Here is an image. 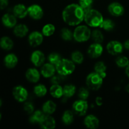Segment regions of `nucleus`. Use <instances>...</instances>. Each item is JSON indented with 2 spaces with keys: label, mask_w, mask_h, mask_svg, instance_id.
<instances>
[{
  "label": "nucleus",
  "mask_w": 129,
  "mask_h": 129,
  "mask_svg": "<svg viewBox=\"0 0 129 129\" xmlns=\"http://www.w3.org/2000/svg\"><path fill=\"white\" fill-rule=\"evenodd\" d=\"M93 0H79V5L84 10V12H87L91 10Z\"/></svg>",
  "instance_id": "33"
},
{
  "label": "nucleus",
  "mask_w": 129,
  "mask_h": 129,
  "mask_svg": "<svg viewBox=\"0 0 129 129\" xmlns=\"http://www.w3.org/2000/svg\"><path fill=\"white\" fill-rule=\"evenodd\" d=\"M13 32L16 36L18 37H23L28 32V28L25 25L20 24L15 26Z\"/></svg>",
  "instance_id": "21"
},
{
  "label": "nucleus",
  "mask_w": 129,
  "mask_h": 129,
  "mask_svg": "<svg viewBox=\"0 0 129 129\" xmlns=\"http://www.w3.org/2000/svg\"><path fill=\"white\" fill-rule=\"evenodd\" d=\"M72 60L76 64H81L84 60V57L81 52L79 51H75L71 55Z\"/></svg>",
  "instance_id": "31"
},
{
  "label": "nucleus",
  "mask_w": 129,
  "mask_h": 129,
  "mask_svg": "<svg viewBox=\"0 0 129 129\" xmlns=\"http://www.w3.org/2000/svg\"><path fill=\"white\" fill-rule=\"evenodd\" d=\"M103 78L97 73H92L87 76L86 84L92 90H98L103 84Z\"/></svg>",
  "instance_id": "5"
},
{
  "label": "nucleus",
  "mask_w": 129,
  "mask_h": 129,
  "mask_svg": "<svg viewBox=\"0 0 129 129\" xmlns=\"http://www.w3.org/2000/svg\"><path fill=\"white\" fill-rule=\"evenodd\" d=\"M31 61L37 67H40L44 64L45 61V56L44 54L40 50L34 51L31 54Z\"/></svg>",
  "instance_id": "12"
},
{
  "label": "nucleus",
  "mask_w": 129,
  "mask_h": 129,
  "mask_svg": "<svg viewBox=\"0 0 129 129\" xmlns=\"http://www.w3.org/2000/svg\"><path fill=\"white\" fill-rule=\"evenodd\" d=\"M62 120L63 123L65 125H70L74 120V115H73V112L69 110L66 111L63 114Z\"/></svg>",
  "instance_id": "28"
},
{
  "label": "nucleus",
  "mask_w": 129,
  "mask_h": 129,
  "mask_svg": "<svg viewBox=\"0 0 129 129\" xmlns=\"http://www.w3.org/2000/svg\"><path fill=\"white\" fill-rule=\"evenodd\" d=\"M4 62H5V65L8 68H15L16 66L18 63V58L15 54H8L4 59Z\"/></svg>",
  "instance_id": "20"
},
{
  "label": "nucleus",
  "mask_w": 129,
  "mask_h": 129,
  "mask_svg": "<svg viewBox=\"0 0 129 129\" xmlns=\"http://www.w3.org/2000/svg\"><path fill=\"white\" fill-rule=\"evenodd\" d=\"M43 112L47 115H50L54 113L56 110V105L52 101H47L44 104L42 107Z\"/></svg>",
  "instance_id": "22"
},
{
  "label": "nucleus",
  "mask_w": 129,
  "mask_h": 129,
  "mask_svg": "<svg viewBox=\"0 0 129 129\" xmlns=\"http://www.w3.org/2000/svg\"><path fill=\"white\" fill-rule=\"evenodd\" d=\"M103 47L99 43H95L89 46L88 50V55L92 58L99 57L103 52Z\"/></svg>",
  "instance_id": "10"
},
{
  "label": "nucleus",
  "mask_w": 129,
  "mask_h": 129,
  "mask_svg": "<svg viewBox=\"0 0 129 129\" xmlns=\"http://www.w3.org/2000/svg\"><path fill=\"white\" fill-rule=\"evenodd\" d=\"M8 5V0H1V9L3 10Z\"/></svg>",
  "instance_id": "41"
},
{
  "label": "nucleus",
  "mask_w": 129,
  "mask_h": 129,
  "mask_svg": "<svg viewBox=\"0 0 129 129\" xmlns=\"http://www.w3.org/2000/svg\"><path fill=\"white\" fill-rule=\"evenodd\" d=\"M34 93L37 96H44L47 93V88L43 84H38L34 88Z\"/></svg>",
  "instance_id": "29"
},
{
  "label": "nucleus",
  "mask_w": 129,
  "mask_h": 129,
  "mask_svg": "<svg viewBox=\"0 0 129 129\" xmlns=\"http://www.w3.org/2000/svg\"><path fill=\"white\" fill-rule=\"evenodd\" d=\"M40 127L44 129H53L55 127V121L50 116L45 115L40 123Z\"/></svg>",
  "instance_id": "16"
},
{
  "label": "nucleus",
  "mask_w": 129,
  "mask_h": 129,
  "mask_svg": "<svg viewBox=\"0 0 129 129\" xmlns=\"http://www.w3.org/2000/svg\"><path fill=\"white\" fill-rule=\"evenodd\" d=\"M2 22L5 26L8 28H13L16 25V19L15 15L11 14H5L2 18Z\"/></svg>",
  "instance_id": "17"
},
{
  "label": "nucleus",
  "mask_w": 129,
  "mask_h": 129,
  "mask_svg": "<svg viewBox=\"0 0 129 129\" xmlns=\"http://www.w3.org/2000/svg\"><path fill=\"white\" fill-rule=\"evenodd\" d=\"M107 49L109 54L115 55L123 51V45L118 41H112L108 43Z\"/></svg>",
  "instance_id": "9"
},
{
  "label": "nucleus",
  "mask_w": 129,
  "mask_h": 129,
  "mask_svg": "<svg viewBox=\"0 0 129 129\" xmlns=\"http://www.w3.org/2000/svg\"><path fill=\"white\" fill-rule=\"evenodd\" d=\"M1 48L4 50H11L13 47V42L11 39L8 37H3L1 38V42H0Z\"/></svg>",
  "instance_id": "25"
},
{
  "label": "nucleus",
  "mask_w": 129,
  "mask_h": 129,
  "mask_svg": "<svg viewBox=\"0 0 129 129\" xmlns=\"http://www.w3.org/2000/svg\"><path fill=\"white\" fill-rule=\"evenodd\" d=\"M94 70L96 73L99 74L103 78H105L106 76V70H107V67L105 65L103 62H98L94 66Z\"/></svg>",
  "instance_id": "26"
},
{
  "label": "nucleus",
  "mask_w": 129,
  "mask_h": 129,
  "mask_svg": "<svg viewBox=\"0 0 129 129\" xmlns=\"http://www.w3.org/2000/svg\"><path fill=\"white\" fill-rule=\"evenodd\" d=\"M89 94V93L88 91V90L84 88H80V89L79 91V93H78V96H79V98L81 100H86L88 98Z\"/></svg>",
  "instance_id": "38"
},
{
  "label": "nucleus",
  "mask_w": 129,
  "mask_h": 129,
  "mask_svg": "<svg viewBox=\"0 0 129 129\" xmlns=\"http://www.w3.org/2000/svg\"><path fill=\"white\" fill-rule=\"evenodd\" d=\"M13 95L16 100L19 102H23L28 97V92L26 89L21 86L14 88L13 90Z\"/></svg>",
  "instance_id": "7"
},
{
  "label": "nucleus",
  "mask_w": 129,
  "mask_h": 129,
  "mask_svg": "<svg viewBox=\"0 0 129 129\" xmlns=\"http://www.w3.org/2000/svg\"><path fill=\"white\" fill-rule=\"evenodd\" d=\"M84 21L89 26L92 27H98L102 25L103 18L99 11L91 9L85 13Z\"/></svg>",
  "instance_id": "2"
},
{
  "label": "nucleus",
  "mask_w": 129,
  "mask_h": 129,
  "mask_svg": "<svg viewBox=\"0 0 129 129\" xmlns=\"http://www.w3.org/2000/svg\"><path fill=\"white\" fill-rule=\"evenodd\" d=\"M125 89H126V91L128 92V93H129V84L127 85V86H126V88H125Z\"/></svg>",
  "instance_id": "45"
},
{
  "label": "nucleus",
  "mask_w": 129,
  "mask_h": 129,
  "mask_svg": "<svg viewBox=\"0 0 129 129\" xmlns=\"http://www.w3.org/2000/svg\"><path fill=\"white\" fill-rule=\"evenodd\" d=\"M85 12L80 5L71 4L64 8L62 12V18L64 22L71 26H75L84 20Z\"/></svg>",
  "instance_id": "1"
},
{
  "label": "nucleus",
  "mask_w": 129,
  "mask_h": 129,
  "mask_svg": "<svg viewBox=\"0 0 129 129\" xmlns=\"http://www.w3.org/2000/svg\"><path fill=\"white\" fill-rule=\"evenodd\" d=\"M84 123L88 128L91 129L97 128L99 126V120L97 117L93 115H89L87 116L84 119Z\"/></svg>",
  "instance_id": "15"
},
{
  "label": "nucleus",
  "mask_w": 129,
  "mask_h": 129,
  "mask_svg": "<svg viewBox=\"0 0 129 129\" xmlns=\"http://www.w3.org/2000/svg\"><path fill=\"white\" fill-rule=\"evenodd\" d=\"M55 68L60 75L65 76L71 74L75 69V65L74 62L68 59H61L59 63L55 66Z\"/></svg>",
  "instance_id": "3"
},
{
  "label": "nucleus",
  "mask_w": 129,
  "mask_h": 129,
  "mask_svg": "<svg viewBox=\"0 0 129 129\" xmlns=\"http://www.w3.org/2000/svg\"><path fill=\"white\" fill-rule=\"evenodd\" d=\"M48 59L51 64L56 66L61 60V57L57 53H52L49 55Z\"/></svg>",
  "instance_id": "36"
},
{
  "label": "nucleus",
  "mask_w": 129,
  "mask_h": 129,
  "mask_svg": "<svg viewBox=\"0 0 129 129\" xmlns=\"http://www.w3.org/2000/svg\"><path fill=\"white\" fill-rule=\"evenodd\" d=\"M96 103L97 105L101 106L102 104H103V99L101 97L98 96L96 98Z\"/></svg>",
  "instance_id": "42"
},
{
  "label": "nucleus",
  "mask_w": 129,
  "mask_h": 129,
  "mask_svg": "<svg viewBox=\"0 0 129 129\" xmlns=\"http://www.w3.org/2000/svg\"><path fill=\"white\" fill-rule=\"evenodd\" d=\"M92 38L96 43H102L103 41V35L100 30H95L92 32Z\"/></svg>",
  "instance_id": "34"
},
{
  "label": "nucleus",
  "mask_w": 129,
  "mask_h": 129,
  "mask_svg": "<svg viewBox=\"0 0 129 129\" xmlns=\"http://www.w3.org/2000/svg\"><path fill=\"white\" fill-rule=\"evenodd\" d=\"M61 37L64 40H71L73 39V34H72L71 31L68 28H63L60 32Z\"/></svg>",
  "instance_id": "35"
},
{
  "label": "nucleus",
  "mask_w": 129,
  "mask_h": 129,
  "mask_svg": "<svg viewBox=\"0 0 129 129\" xmlns=\"http://www.w3.org/2000/svg\"><path fill=\"white\" fill-rule=\"evenodd\" d=\"M55 26L52 24H47L45 25L42 28V34L43 35L46 37L51 36L53 35L55 31Z\"/></svg>",
  "instance_id": "30"
},
{
  "label": "nucleus",
  "mask_w": 129,
  "mask_h": 129,
  "mask_svg": "<svg viewBox=\"0 0 129 129\" xmlns=\"http://www.w3.org/2000/svg\"><path fill=\"white\" fill-rule=\"evenodd\" d=\"M115 26V23L112 20H109V19H107L105 20H103L102 22V25H100V27L103 28L104 30H107V31H110V30H113V28Z\"/></svg>",
  "instance_id": "32"
},
{
  "label": "nucleus",
  "mask_w": 129,
  "mask_h": 129,
  "mask_svg": "<svg viewBox=\"0 0 129 129\" xmlns=\"http://www.w3.org/2000/svg\"><path fill=\"white\" fill-rule=\"evenodd\" d=\"M45 115L44 112L40 110H37L34 113V114L30 118V122L32 123H40L42 122Z\"/></svg>",
  "instance_id": "24"
},
{
  "label": "nucleus",
  "mask_w": 129,
  "mask_h": 129,
  "mask_svg": "<svg viewBox=\"0 0 129 129\" xmlns=\"http://www.w3.org/2000/svg\"><path fill=\"white\" fill-rule=\"evenodd\" d=\"M13 13L16 17L19 18H23L27 15V14H28V8H26L25 5L19 4L14 7Z\"/></svg>",
  "instance_id": "14"
},
{
  "label": "nucleus",
  "mask_w": 129,
  "mask_h": 129,
  "mask_svg": "<svg viewBox=\"0 0 129 129\" xmlns=\"http://www.w3.org/2000/svg\"><path fill=\"white\" fill-rule=\"evenodd\" d=\"M76 92V87L74 85H66L63 88V95L66 98H70Z\"/></svg>",
  "instance_id": "27"
},
{
  "label": "nucleus",
  "mask_w": 129,
  "mask_h": 129,
  "mask_svg": "<svg viewBox=\"0 0 129 129\" xmlns=\"http://www.w3.org/2000/svg\"><path fill=\"white\" fill-rule=\"evenodd\" d=\"M26 78L31 83H37L40 79V73L34 68L28 69L26 73Z\"/></svg>",
  "instance_id": "19"
},
{
  "label": "nucleus",
  "mask_w": 129,
  "mask_h": 129,
  "mask_svg": "<svg viewBox=\"0 0 129 129\" xmlns=\"http://www.w3.org/2000/svg\"><path fill=\"white\" fill-rule=\"evenodd\" d=\"M50 93L54 98H59L63 95V88L59 84H53L50 88Z\"/></svg>",
  "instance_id": "23"
},
{
  "label": "nucleus",
  "mask_w": 129,
  "mask_h": 129,
  "mask_svg": "<svg viewBox=\"0 0 129 129\" xmlns=\"http://www.w3.org/2000/svg\"><path fill=\"white\" fill-rule=\"evenodd\" d=\"M62 76H63L62 75H60V76H54L51 79L52 83L53 84H59L62 81Z\"/></svg>",
  "instance_id": "40"
},
{
  "label": "nucleus",
  "mask_w": 129,
  "mask_h": 129,
  "mask_svg": "<svg viewBox=\"0 0 129 129\" xmlns=\"http://www.w3.org/2000/svg\"><path fill=\"white\" fill-rule=\"evenodd\" d=\"M108 11L114 16H120L124 13V8L121 4L118 3H112L108 6Z\"/></svg>",
  "instance_id": "13"
},
{
  "label": "nucleus",
  "mask_w": 129,
  "mask_h": 129,
  "mask_svg": "<svg viewBox=\"0 0 129 129\" xmlns=\"http://www.w3.org/2000/svg\"><path fill=\"white\" fill-rule=\"evenodd\" d=\"M124 47L126 49L129 50V40H127V41L124 43Z\"/></svg>",
  "instance_id": "43"
},
{
  "label": "nucleus",
  "mask_w": 129,
  "mask_h": 129,
  "mask_svg": "<svg viewBox=\"0 0 129 129\" xmlns=\"http://www.w3.org/2000/svg\"><path fill=\"white\" fill-rule=\"evenodd\" d=\"M125 72H126V74H127V76L129 78V64L128 66H127V68H126V70H125Z\"/></svg>",
  "instance_id": "44"
},
{
  "label": "nucleus",
  "mask_w": 129,
  "mask_h": 129,
  "mask_svg": "<svg viewBox=\"0 0 129 129\" xmlns=\"http://www.w3.org/2000/svg\"><path fill=\"white\" fill-rule=\"evenodd\" d=\"M28 15L34 20H40L42 18L44 11L39 5H33L28 8Z\"/></svg>",
  "instance_id": "8"
},
{
  "label": "nucleus",
  "mask_w": 129,
  "mask_h": 129,
  "mask_svg": "<svg viewBox=\"0 0 129 129\" xmlns=\"http://www.w3.org/2000/svg\"><path fill=\"white\" fill-rule=\"evenodd\" d=\"M55 67L52 64H45L41 69V74L45 78H50L54 75L55 71Z\"/></svg>",
  "instance_id": "18"
},
{
  "label": "nucleus",
  "mask_w": 129,
  "mask_h": 129,
  "mask_svg": "<svg viewBox=\"0 0 129 129\" xmlns=\"http://www.w3.org/2000/svg\"><path fill=\"white\" fill-rule=\"evenodd\" d=\"M29 44L32 47H37L40 45L43 42V35L39 31H34L28 37Z\"/></svg>",
  "instance_id": "11"
},
{
  "label": "nucleus",
  "mask_w": 129,
  "mask_h": 129,
  "mask_svg": "<svg viewBox=\"0 0 129 129\" xmlns=\"http://www.w3.org/2000/svg\"><path fill=\"white\" fill-rule=\"evenodd\" d=\"M88 103L84 100L76 101L74 102L73 105V108L74 113L79 116L84 115L88 110Z\"/></svg>",
  "instance_id": "6"
},
{
  "label": "nucleus",
  "mask_w": 129,
  "mask_h": 129,
  "mask_svg": "<svg viewBox=\"0 0 129 129\" xmlns=\"http://www.w3.org/2000/svg\"><path fill=\"white\" fill-rule=\"evenodd\" d=\"M116 63L117 66L120 68H125L129 64V60L128 58L125 56L118 57L116 60Z\"/></svg>",
  "instance_id": "37"
},
{
  "label": "nucleus",
  "mask_w": 129,
  "mask_h": 129,
  "mask_svg": "<svg viewBox=\"0 0 129 129\" xmlns=\"http://www.w3.org/2000/svg\"><path fill=\"white\" fill-rule=\"evenodd\" d=\"M91 36L89 28L84 25L79 26L75 29L73 34V37L79 42H84L89 40Z\"/></svg>",
  "instance_id": "4"
},
{
  "label": "nucleus",
  "mask_w": 129,
  "mask_h": 129,
  "mask_svg": "<svg viewBox=\"0 0 129 129\" xmlns=\"http://www.w3.org/2000/svg\"><path fill=\"white\" fill-rule=\"evenodd\" d=\"M24 110L28 113V114H31L34 112V106L31 103H25L23 106Z\"/></svg>",
  "instance_id": "39"
}]
</instances>
